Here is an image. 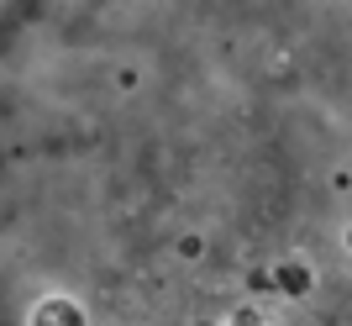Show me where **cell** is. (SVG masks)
<instances>
[]
</instances>
